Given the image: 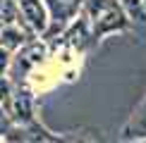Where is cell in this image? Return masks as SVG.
Instances as JSON below:
<instances>
[{
  "label": "cell",
  "mask_w": 146,
  "mask_h": 143,
  "mask_svg": "<svg viewBox=\"0 0 146 143\" xmlns=\"http://www.w3.org/2000/svg\"><path fill=\"white\" fill-rule=\"evenodd\" d=\"M125 26V17L115 5H110L108 10H103L98 17H96V33H106V31H113V29H122Z\"/></svg>",
  "instance_id": "6da1fadb"
},
{
  "label": "cell",
  "mask_w": 146,
  "mask_h": 143,
  "mask_svg": "<svg viewBox=\"0 0 146 143\" xmlns=\"http://www.w3.org/2000/svg\"><path fill=\"white\" fill-rule=\"evenodd\" d=\"M22 10H24V14H27V19L31 22L34 29H38V31L46 29V10L38 0H22Z\"/></svg>",
  "instance_id": "7a4b0ae2"
},
{
  "label": "cell",
  "mask_w": 146,
  "mask_h": 143,
  "mask_svg": "<svg viewBox=\"0 0 146 143\" xmlns=\"http://www.w3.org/2000/svg\"><path fill=\"white\" fill-rule=\"evenodd\" d=\"M15 107H17V112H19V117H22V119H29V117H31V107H29V98H27V93H22L19 98H17Z\"/></svg>",
  "instance_id": "3957f363"
},
{
  "label": "cell",
  "mask_w": 146,
  "mask_h": 143,
  "mask_svg": "<svg viewBox=\"0 0 146 143\" xmlns=\"http://www.w3.org/2000/svg\"><path fill=\"white\" fill-rule=\"evenodd\" d=\"M125 7L132 17H137L139 22H144V10H141V0H125Z\"/></svg>",
  "instance_id": "277c9868"
},
{
  "label": "cell",
  "mask_w": 146,
  "mask_h": 143,
  "mask_svg": "<svg viewBox=\"0 0 146 143\" xmlns=\"http://www.w3.org/2000/svg\"><path fill=\"white\" fill-rule=\"evenodd\" d=\"M19 41H22V33H17V31H5L3 33V43L7 45V48H15V45H19Z\"/></svg>",
  "instance_id": "5b68a950"
},
{
  "label": "cell",
  "mask_w": 146,
  "mask_h": 143,
  "mask_svg": "<svg viewBox=\"0 0 146 143\" xmlns=\"http://www.w3.org/2000/svg\"><path fill=\"white\" fill-rule=\"evenodd\" d=\"M137 131H139V136H146V115L141 117V122L137 124Z\"/></svg>",
  "instance_id": "8992f818"
},
{
  "label": "cell",
  "mask_w": 146,
  "mask_h": 143,
  "mask_svg": "<svg viewBox=\"0 0 146 143\" xmlns=\"http://www.w3.org/2000/svg\"><path fill=\"white\" fill-rule=\"evenodd\" d=\"M5 64H7V52H5V50H0V72L5 69Z\"/></svg>",
  "instance_id": "52a82bcc"
},
{
  "label": "cell",
  "mask_w": 146,
  "mask_h": 143,
  "mask_svg": "<svg viewBox=\"0 0 146 143\" xmlns=\"http://www.w3.org/2000/svg\"><path fill=\"white\" fill-rule=\"evenodd\" d=\"M5 129H7V119H5V115L0 112V134H3Z\"/></svg>",
  "instance_id": "ba28073f"
}]
</instances>
